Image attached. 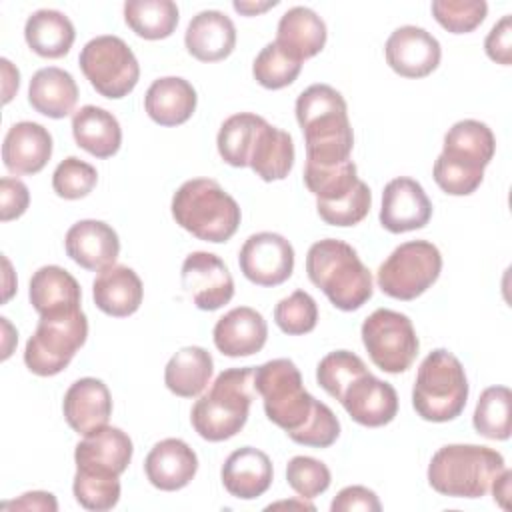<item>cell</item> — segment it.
Masks as SVG:
<instances>
[{
    "label": "cell",
    "mask_w": 512,
    "mask_h": 512,
    "mask_svg": "<svg viewBox=\"0 0 512 512\" xmlns=\"http://www.w3.org/2000/svg\"><path fill=\"white\" fill-rule=\"evenodd\" d=\"M286 480L302 500H312L328 490L332 478L324 462L312 456H294L286 466Z\"/></svg>",
    "instance_id": "bcb514c9"
},
{
    "label": "cell",
    "mask_w": 512,
    "mask_h": 512,
    "mask_svg": "<svg viewBox=\"0 0 512 512\" xmlns=\"http://www.w3.org/2000/svg\"><path fill=\"white\" fill-rule=\"evenodd\" d=\"M62 410L68 426L76 434L88 436L108 426L112 414L110 390L98 378H80L66 390Z\"/></svg>",
    "instance_id": "ac0fdd59"
},
{
    "label": "cell",
    "mask_w": 512,
    "mask_h": 512,
    "mask_svg": "<svg viewBox=\"0 0 512 512\" xmlns=\"http://www.w3.org/2000/svg\"><path fill=\"white\" fill-rule=\"evenodd\" d=\"M274 320L284 334H290V336L308 334L316 328L318 306L308 292L296 290L276 304Z\"/></svg>",
    "instance_id": "7bdbcfd3"
},
{
    "label": "cell",
    "mask_w": 512,
    "mask_h": 512,
    "mask_svg": "<svg viewBox=\"0 0 512 512\" xmlns=\"http://www.w3.org/2000/svg\"><path fill=\"white\" fill-rule=\"evenodd\" d=\"M296 120L306 142V162L320 168L350 160L354 134L344 96L328 84H312L296 98Z\"/></svg>",
    "instance_id": "6da1fadb"
},
{
    "label": "cell",
    "mask_w": 512,
    "mask_h": 512,
    "mask_svg": "<svg viewBox=\"0 0 512 512\" xmlns=\"http://www.w3.org/2000/svg\"><path fill=\"white\" fill-rule=\"evenodd\" d=\"M306 274L338 310H358L372 298V274L344 240L314 242L306 254Z\"/></svg>",
    "instance_id": "7a4b0ae2"
},
{
    "label": "cell",
    "mask_w": 512,
    "mask_h": 512,
    "mask_svg": "<svg viewBox=\"0 0 512 512\" xmlns=\"http://www.w3.org/2000/svg\"><path fill=\"white\" fill-rule=\"evenodd\" d=\"M302 70V62L288 56L276 42L266 44L252 62V74L256 82L268 90H280L290 86Z\"/></svg>",
    "instance_id": "60d3db41"
},
{
    "label": "cell",
    "mask_w": 512,
    "mask_h": 512,
    "mask_svg": "<svg viewBox=\"0 0 512 512\" xmlns=\"http://www.w3.org/2000/svg\"><path fill=\"white\" fill-rule=\"evenodd\" d=\"M196 90L180 76H164L150 84L144 96L148 116L160 126H180L196 110Z\"/></svg>",
    "instance_id": "f1b7e54d"
},
{
    "label": "cell",
    "mask_w": 512,
    "mask_h": 512,
    "mask_svg": "<svg viewBox=\"0 0 512 512\" xmlns=\"http://www.w3.org/2000/svg\"><path fill=\"white\" fill-rule=\"evenodd\" d=\"M180 282L188 298L200 310H218L234 296V280L224 260L212 252H192L186 256Z\"/></svg>",
    "instance_id": "7c38bea8"
},
{
    "label": "cell",
    "mask_w": 512,
    "mask_h": 512,
    "mask_svg": "<svg viewBox=\"0 0 512 512\" xmlns=\"http://www.w3.org/2000/svg\"><path fill=\"white\" fill-rule=\"evenodd\" d=\"M52 156V136L38 122H16L8 128L2 144V160L10 174L26 176L40 172Z\"/></svg>",
    "instance_id": "ffe728a7"
},
{
    "label": "cell",
    "mask_w": 512,
    "mask_h": 512,
    "mask_svg": "<svg viewBox=\"0 0 512 512\" xmlns=\"http://www.w3.org/2000/svg\"><path fill=\"white\" fill-rule=\"evenodd\" d=\"M266 120L252 112H240L226 118L218 130L216 146L222 160L234 168H244L250 162V154Z\"/></svg>",
    "instance_id": "d590c367"
},
{
    "label": "cell",
    "mask_w": 512,
    "mask_h": 512,
    "mask_svg": "<svg viewBox=\"0 0 512 512\" xmlns=\"http://www.w3.org/2000/svg\"><path fill=\"white\" fill-rule=\"evenodd\" d=\"M0 64H2V74H4V84H2V88H4V104H8L12 100V96H14V92H18L20 72H18V68L12 66V62L8 58H2Z\"/></svg>",
    "instance_id": "db71d44e"
},
{
    "label": "cell",
    "mask_w": 512,
    "mask_h": 512,
    "mask_svg": "<svg viewBox=\"0 0 512 512\" xmlns=\"http://www.w3.org/2000/svg\"><path fill=\"white\" fill-rule=\"evenodd\" d=\"M360 182L356 164L346 160L338 166L320 168L306 162L304 166V184L320 202H334L350 194Z\"/></svg>",
    "instance_id": "74e56055"
},
{
    "label": "cell",
    "mask_w": 512,
    "mask_h": 512,
    "mask_svg": "<svg viewBox=\"0 0 512 512\" xmlns=\"http://www.w3.org/2000/svg\"><path fill=\"white\" fill-rule=\"evenodd\" d=\"M366 372H368V368L360 356H356L354 352H348V350H336V352L326 354L318 362L316 380H318V386L326 394L340 400L344 390Z\"/></svg>",
    "instance_id": "ab89813d"
},
{
    "label": "cell",
    "mask_w": 512,
    "mask_h": 512,
    "mask_svg": "<svg viewBox=\"0 0 512 512\" xmlns=\"http://www.w3.org/2000/svg\"><path fill=\"white\" fill-rule=\"evenodd\" d=\"M72 492L76 502L94 512L110 510L120 500V480L116 474L76 468Z\"/></svg>",
    "instance_id": "f35d334b"
},
{
    "label": "cell",
    "mask_w": 512,
    "mask_h": 512,
    "mask_svg": "<svg viewBox=\"0 0 512 512\" xmlns=\"http://www.w3.org/2000/svg\"><path fill=\"white\" fill-rule=\"evenodd\" d=\"M434 182L440 186L442 192L450 196H468L472 194L484 178V172L468 170L464 166H458L450 160H446L442 154L434 162Z\"/></svg>",
    "instance_id": "c3c4849f"
},
{
    "label": "cell",
    "mask_w": 512,
    "mask_h": 512,
    "mask_svg": "<svg viewBox=\"0 0 512 512\" xmlns=\"http://www.w3.org/2000/svg\"><path fill=\"white\" fill-rule=\"evenodd\" d=\"M488 14L484 0H434L432 16L452 34H468L478 28Z\"/></svg>",
    "instance_id": "b9f144b4"
},
{
    "label": "cell",
    "mask_w": 512,
    "mask_h": 512,
    "mask_svg": "<svg viewBox=\"0 0 512 512\" xmlns=\"http://www.w3.org/2000/svg\"><path fill=\"white\" fill-rule=\"evenodd\" d=\"M96 182V168L76 156L64 158L52 174V188L64 200H80L88 196L94 190Z\"/></svg>",
    "instance_id": "f6af8a7d"
},
{
    "label": "cell",
    "mask_w": 512,
    "mask_h": 512,
    "mask_svg": "<svg viewBox=\"0 0 512 512\" xmlns=\"http://www.w3.org/2000/svg\"><path fill=\"white\" fill-rule=\"evenodd\" d=\"M384 54L396 74L404 78H424L438 68L442 48L428 30L408 24L388 36Z\"/></svg>",
    "instance_id": "5bb4252c"
},
{
    "label": "cell",
    "mask_w": 512,
    "mask_h": 512,
    "mask_svg": "<svg viewBox=\"0 0 512 512\" xmlns=\"http://www.w3.org/2000/svg\"><path fill=\"white\" fill-rule=\"evenodd\" d=\"M372 206V194L366 182H358L356 188L340 200L320 202L316 200L318 216L330 226H354L362 222Z\"/></svg>",
    "instance_id": "ee69618b"
},
{
    "label": "cell",
    "mask_w": 512,
    "mask_h": 512,
    "mask_svg": "<svg viewBox=\"0 0 512 512\" xmlns=\"http://www.w3.org/2000/svg\"><path fill=\"white\" fill-rule=\"evenodd\" d=\"M504 470V456L488 446L448 444L428 464L430 486L452 498H482Z\"/></svg>",
    "instance_id": "5b68a950"
},
{
    "label": "cell",
    "mask_w": 512,
    "mask_h": 512,
    "mask_svg": "<svg viewBox=\"0 0 512 512\" xmlns=\"http://www.w3.org/2000/svg\"><path fill=\"white\" fill-rule=\"evenodd\" d=\"M66 254L82 268L102 272L114 266L120 254L116 230L102 220H80L72 224L64 238Z\"/></svg>",
    "instance_id": "e0dca14e"
},
{
    "label": "cell",
    "mask_w": 512,
    "mask_h": 512,
    "mask_svg": "<svg viewBox=\"0 0 512 512\" xmlns=\"http://www.w3.org/2000/svg\"><path fill=\"white\" fill-rule=\"evenodd\" d=\"M484 50L490 60L510 66L512 64V18L510 14L502 16L484 40Z\"/></svg>",
    "instance_id": "f907efd6"
},
{
    "label": "cell",
    "mask_w": 512,
    "mask_h": 512,
    "mask_svg": "<svg viewBox=\"0 0 512 512\" xmlns=\"http://www.w3.org/2000/svg\"><path fill=\"white\" fill-rule=\"evenodd\" d=\"M88 336V320L80 310L40 316L24 348V364L36 376L60 374Z\"/></svg>",
    "instance_id": "ba28073f"
},
{
    "label": "cell",
    "mask_w": 512,
    "mask_h": 512,
    "mask_svg": "<svg viewBox=\"0 0 512 512\" xmlns=\"http://www.w3.org/2000/svg\"><path fill=\"white\" fill-rule=\"evenodd\" d=\"M78 100V86L70 72L48 66L34 72L28 86V102L30 106L48 118H64L68 116Z\"/></svg>",
    "instance_id": "f546056e"
},
{
    "label": "cell",
    "mask_w": 512,
    "mask_h": 512,
    "mask_svg": "<svg viewBox=\"0 0 512 512\" xmlns=\"http://www.w3.org/2000/svg\"><path fill=\"white\" fill-rule=\"evenodd\" d=\"M132 440L116 426H104L80 440L74 450L76 468L120 476L132 460Z\"/></svg>",
    "instance_id": "7402d4cb"
},
{
    "label": "cell",
    "mask_w": 512,
    "mask_h": 512,
    "mask_svg": "<svg viewBox=\"0 0 512 512\" xmlns=\"http://www.w3.org/2000/svg\"><path fill=\"white\" fill-rule=\"evenodd\" d=\"M268 338V324L260 312L250 306H238L218 318L214 326V346L230 358L252 356L260 352Z\"/></svg>",
    "instance_id": "44dd1931"
},
{
    "label": "cell",
    "mask_w": 512,
    "mask_h": 512,
    "mask_svg": "<svg viewBox=\"0 0 512 512\" xmlns=\"http://www.w3.org/2000/svg\"><path fill=\"white\" fill-rule=\"evenodd\" d=\"M184 44L200 62L224 60L236 46L234 22L220 10H202L190 20Z\"/></svg>",
    "instance_id": "cb8c5ba5"
},
{
    "label": "cell",
    "mask_w": 512,
    "mask_h": 512,
    "mask_svg": "<svg viewBox=\"0 0 512 512\" xmlns=\"http://www.w3.org/2000/svg\"><path fill=\"white\" fill-rule=\"evenodd\" d=\"M2 508L4 510L16 508V510H50V512H56L58 504H56V498L50 492H26L18 500L4 502Z\"/></svg>",
    "instance_id": "f5cc1de1"
},
{
    "label": "cell",
    "mask_w": 512,
    "mask_h": 512,
    "mask_svg": "<svg viewBox=\"0 0 512 512\" xmlns=\"http://www.w3.org/2000/svg\"><path fill=\"white\" fill-rule=\"evenodd\" d=\"M510 478H512V472L510 470H502L496 478H494V482H492V494H494V500L502 506V508H506L508 506V502H506V498L510 496Z\"/></svg>",
    "instance_id": "11a10c76"
},
{
    "label": "cell",
    "mask_w": 512,
    "mask_h": 512,
    "mask_svg": "<svg viewBox=\"0 0 512 512\" xmlns=\"http://www.w3.org/2000/svg\"><path fill=\"white\" fill-rule=\"evenodd\" d=\"M198 470L196 452L180 438H166L152 446L144 460L150 484L164 492H174L192 482Z\"/></svg>",
    "instance_id": "d6986e66"
},
{
    "label": "cell",
    "mask_w": 512,
    "mask_h": 512,
    "mask_svg": "<svg viewBox=\"0 0 512 512\" xmlns=\"http://www.w3.org/2000/svg\"><path fill=\"white\" fill-rule=\"evenodd\" d=\"M24 38L34 54L42 58H62L70 52L76 32L66 14L42 8L28 16L24 24Z\"/></svg>",
    "instance_id": "1f68e13d"
},
{
    "label": "cell",
    "mask_w": 512,
    "mask_h": 512,
    "mask_svg": "<svg viewBox=\"0 0 512 512\" xmlns=\"http://www.w3.org/2000/svg\"><path fill=\"white\" fill-rule=\"evenodd\" d=\"M442 254L428 240H410L394 248L380 264L376 282L380 290L396 300H414L440 276Z\"/></svg>",
    "instance_id": "30bf717a"
},
{
    "label": "cell",
    "mask_w": 512,
    "mask_h": 512,
    "mask_svg": "<svg viewBox=\"0 0 512 512\" xmlns=\"http://www.w3.org/2000/svg\"><path fill=\"white\" fill-rule=\"evenodd\" d=\"M468 400V378L462 362L446 348L432 350L416 372L412 406L422 420L448 422L462 414Z\"/></svg>",
    "instance_id": "8992f818"
},
{
    "label": "cell",
    "mask_w": 512,
    "mask_h": 512,
    "mask_svg": "<svg viewBox=\"0 0 512 512\" xmlns=\"http://www.w3.org/2000/svg\"><path fill=\"white\" fill-rule=\"evenodd\" d=\"M512 392L506 386L486 388L474 408V430L490 440H508L512 430Z\"/></svg>",
    "instance_id": "8d00e7d4"
},
{
    "label": "cell",
    "mask_w": 512,
    "mask_h": 512,
    "mask_svg": "<svg viewBox=\"0 0 512 512\" xmlns=\"http://www.w3.org/2000/svg\"><path fill=\"white\" fill-rule=\"evenodd\" d=\"M382 504L366 486H346L342 488L330 504L332 512H350V510H364V512H380Z\"/></svg>",
    "instance_id": "816d5d0a"
},
{
    "label": "cell",
    "mask_w": 512,
    "mask_h": 512,
    "mask_svg": "<svg viewBox=\"0 0 512 512\" xmlns=\"http://www.w3.org/2000/svg\"><path fill=\"white\" fill-rule=\"evenodd\" d=\"M248 166L264 182L284 180L294 166V142L292 136L268 122L258 130Z\"/></svg>",
    "instance_id": "d6a6232c"
},
{
    "label": "cell",
    "mask_w": 512,
    "mask_h": 512,
    "mask_svg": "<svg viewBox=\"0 0 512 512\" xmlns=\"http://www.w3.org/2000/svg\"><path fill=\"white\" fill-rule=\"evenodd\" d=\"M214 362L208 350L200 346L180 348L164 368L166 388L180 398L198 396L210 382Z\"/></svg>",
    "instance_id": "836d02e7"
},
{
    "label": "cell",
    "mask_w": 512,
    "mask_h": 512,
    "mask_svg": "<svg viewBox=\"0 0 512 512\" xmlns=\"http://www.w3.org/2000/svg\"><path fill=\"white\" fill-rule=\"evenodd\" d=\"M430 216L432 202L416 180L400 176L384 186L380 224L388 232L402 234L424 228L430 222Z\"/></svg>",
    "instance_id": "9a60e30c"
},
{
    "label": "cell",
    "mask_w": 512,
    "mask_h": 512,
    "mask_svg": "<svg viewBox=\"0 0 512 512\" xmlns=\"http://www.w3.org/2000/svg\"><path fill=\"white\" fill-rule=\"evenodd\" d=\"M178 6L172 0H128L124 20L144 40L168 38L178 26Z\"/></svg>",
    "instance_id": "e575fe53"
},
{
    "label": "cell",
    "mask_w": 512,
    "mask_h": 512,
    "mask_svg": "<svg viewBox=\"0 0 512 512\" xmlns=\"http://www.w3.org/2000/svg\"><path fill=\"white\" fill-rule=\"evenodd\" d=\"M496 152L492 130L480 120H460L444 136L442 156L468 170L484 172Z\"/></svg>",
    "instance_id": "4316f807"
},
{
    "label": "cell",
    "mask_w": 512,
    "mask_h": 512,
    "mask_svg": "<svg viewBox=\"0 0 512 512\" xmlns=\"http://www.w3.org/2000/svg\"><path fill=\"white\" fill-rule=\"evenodd\" d=\"M254 396V368H228L196 400L190 422L198 436L208 442L228 440L244 428Z\"/></svg>",
    "instance_id": "3957f363"
},
{
    "label": "cell",
    "mask_w": 512,
    "mask_h": 512,
    "mask_svg": "<svg viewBox=\"0 0 512 512\" xmlns=\"http://www.w3.org/2000/svg\"><path fill=\"white\" fill-rule=\"evenodd\" d=\"M278 4V0H272V2H234V10L240 12V14H246V16H254V14H260L268 8H274Z\"/></svg>",
    "instance_id": "9f6ffc18"
},
{
    "label": "cell",
    "mask_w": 512,
    "mask_h": 512,
    "mask_svg": "<svg viewBox=\"0 0 512 512\" xmlns=\"http://www.w3.org/2000/svg\"><path fill=\"white\" fill-rule=\"evenodd\" d=\"M282 506H298V508L314 510V506H312V504H306V502H276V504H270L268 510H272V508H282Z\"/></svg>",
    "instance_id": "6f0895ef"
},
{
    "label": "cell",
    "mask_w": 512,
    "mask_h": 512,
    "mask_svg": "<svg viewBox=\"0 0 512 512\" xmlns=\"http://www.w3.org/2000/svg\"><path fill=\"white\" fill-rule=\"evenodd\" d=\"M254 388L264 402L268 420L288 436L306 424L318 402L304 388L300 370L288 358L268 360L254 368Z\"/></svg>",
    "instance_id": "52a82bcc"
},
{
    "label": "cell",
    "mask_w": 512,
    "mask_h": 512,
    "mask_svg": "<svg viewBox=\"0 0 512 512\" xmlns=\"http://www.w3.org/2000/svg\"><path fill=\"white\" fill-rule=\"evenodd\" d=\"M348 416L366 428L390 424L398 414V394L392 384L370 372L356 378L338 400Z\"/></svg>",
    "instance_id": "2e32d148"
},
{
    "label": "cell",
    "mask_w": 512,
    "mask_h": 512,
    "mask_svg": "<svg viewBox=\"0 0 512 512\" xmlns=\"http://www.w3.org/2000/svg\"><path fill=\"white\" fill-rule=\"evenodd\" d=\"M362 344L376 368L388 374L406 372L418 356L412 320L396 310L378 308L362 322Z\"/></svg>",
    "instance_id": "8fae6325"
},
{
    "label": "cell",
    "mask_w": 512,
    "mask_h": 512,
    "mask_svg": "<svg viewBox=\"0 0 512 512\" xmlns=\"http://www.w3.org/2000/svg\"><path fill=\"white\" fill-rule=\"evenodd\" d=\"M178 226L204 242H226L240 226L238 202L212 178L186 180L172 196Z\"/></svg>",
    "instance_id": "277c9868"
},
{
    "label": "cell",
    "mask_w": 512,
    "mask_h": 512,
    "mask_svg": "<svg viewBox=\"0 0 512 512\" xmlns=\"http://www.w3.org/2000/svg\"><path fill=\"white\" fill-rule=\"evenodd\" d=\"M30 204V192L18 178L4 176L0 180V218L2 222L20 218Z\"/></svg>",
    "instance_id": "681fc988"
},
{
    "label": "cell",
    "mask_w": 512,
    "mask_h": 512,
    "mask_svg": "<svg viewBox=\"0 0 512 512\" xmlns=\"http://www.w3.org/2000/svg\"><path fill=\"white\" fill-rule=\"evenodd\" d=\"M76 144L96 158H110L120 150L122 128L116 116L100 106H82L72 116Z\"/></svg>",
    "instance_id": "4dcf8cb0"
},
{
    "label": "cell",
    "mask_w": 512,
    "mask_h": 512,
    "mask_svg": "<svg viewBox=\"0 0 512 512\" xmlns=\"http://www.w3.org/2000/svg\"><path fill=\"white\" fill-rule=\"evenodd\" d=\"M144 288L140 276L128 268L114 264L102 270L92 284V298L98 310L114 318L134 314L142 304Z\"/></svg>",
    "instance_id": "d4e9b609"
},
{
    "label": "cell",
    "mask_w": 512,
    "mask_h": 512,
    "mask_svg": "<svg viewBox=\"0 0 512 512\" xmlns=\"http://www.w3.org/2000/svg\"><path fill=\"white\" fill-rule=\"evenodd\" d=\"M338 436H340V422H338L336 414L324 402L318 400L314 406V412L306 420V424L300 430H296L294 434H290L288 438L302 446L328 448L336 442Z\"/></svg>",
    "instance_id": "7dc6e473"
},
{
    "label": "cell",
    "mask_w": 512,
    "mask_h": 512,
    "mask_svg": "<svg viewBox=\"0 0 512 512\" xmlns=\"http://www.w3.org/2000/svg\"><path fill=\"white\" fill-rule=\"evenodd\" d=\"M80 70L92 88L104 98L128 96L140 78V66L130 46L112 34L96 36L84 44L78 56Z\"/></svg>",
    "instance_id": "9c48e42d"
},
{
    "label": "cell",
    "mask_w": 512,
    "mask_h": 512,
    "mask_svg": "<svg viewBox=\"0 0 512 512\" xmlns=\"http://www.w3.org/2000/svg\"><path fill=\"white\" fill-rule=\"evenodd\" d=\"M242 274L258 286H278L292 276L294 248L276 232L252 234L240 248Z\"/></svg>",
    "instance_id": "4fadbf2b"
},
{
    "label": "cell",
    "mask_w": 512,
    "mask_h": 512,
    "mask_svg": "<svg viewBox=\"0 0 512 512\" xmlns=\"http://www.w3.org/2000/svg\"><path fill=\"white\" fill-rule=\"evenodd\" d=\"M28 296L40 316H50L80 310L82 290L68 270L50 264L32 274Z\"/></svg>",
    "instance_id": "484cf974"
},
{
    "label": "cell",
    "mask_w": 512,
    "mask_h": 512,
    "mask_svg": "<svg viewBox=\"0 0 512 512\" xmlns=\"http://www.w3.org/2000/svg\"><path fill=\"white\" fill-rule=\"evenodd\" d=\"M272 462L268 454L254 446L234 450L222 466V484L230 496L240 500H254L262 496L272 484Z\"/></svg>",
    "instance_id": "603a6c76"
},
{
    "label": "cell",
    "mask_w": 512,
    "mask_h": 512,
    "mask_svg": "<svg viewBox=\"0 0 512 512\" xmlns=\"http://www.w3.org/2000/svg\"><path fill=\"white\" fill-rule=\"evenodd\" d=\"M326 36V24L314 10L306 6H294L282 14L274 42L288 56L304 62L322 52Z\"/></svg>",
    "instance_id": "83f0119b"
}]
</instances>
